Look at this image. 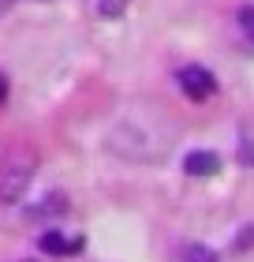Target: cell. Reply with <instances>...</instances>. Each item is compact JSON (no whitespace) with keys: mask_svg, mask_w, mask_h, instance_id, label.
Wrapping results in <instances>:
<instances>
[{"mask_svg":"<svg viewBox=\"0 0 254 262\" xmlns=\"http://www.w3.org/2000/svg\"><path fill=\"white\" fill-rule=\"evenodd\" d=\"M239 27H243L247 41L254 45V8H243V11H239Z\"/></svg>","mask_w":254,"mask_h":262,"instance_id":"52a82bcc","label":"cell"},{"mask_svg":"<svg viewBox=\"0 0 254 262\" xmlns=\"http://www.w3.org/2000/svg\"><path fill=\"white\" fill-rule=\"evenodd\" d=\"M105 146L124 161L135 165H161L176 146V127L157 116L153 109H131L108 127Z\"/></svg>","mask_w":254,"mask_h":262,"instance_id":"6da1fadb","label":"cell"},{"mask_svg":"<svg viewBox=\"0 0 254 262\" xmlns=\"http://www.w3.org/2000/svg\"><path fill=\"white\" fill-rule=\"evenodd\" d=\"M38 247H41V251H49V255H67V251H79L82 240H64L56 229H49V232L38 240Z\"/></svg>","mask_w":254,"mask_h":262,"instance_id":"5b68a950","label":"cell"},{"mask_svg":"<svg viewBox=\"0 0 254 262\" xmlns=\"http://www.w3.org/2000/svg\"><path fill=\"white\" fill-rule=\"evenodd\" d=\"M127 4L131 0H98V15L101 19H120L127 11Z\"/></svg>","mask_w":254,"mask_h":262,"instance_id":"8992f818","label":"cell"},{"mask_svg":"<svg viewBox=\"0 0 254 262\" xmlns=\"http://www.w3.org/2000/svg\"><path fill=\"white\" fill-rule=\"evenodd\" d=\"M187 262H217V258H213V251L198 247V251H191V258H187Z\"/></svg>","mask_w":254,"mask_h":262,"instance_id":"ba28073f","label":"cell"},{"mask_svg":"<svg viewBox=\"0 0 254 262\" xmlns=\"http://www.w3.org/2000/svg\"><path fill=\"white\" fill-rule=\"evenodd\" d=\"M176 82H179V90H183L191 101H205V98H213V94H217V79H213L205 68H198V64L179 68Z\"/></svg>","mask_w":254,"mask_h":262,"instance_id":"3957f363","label":"cell"},{"mask_svg":"<svg viewBox=\"0 0 254 262\" xmlns=\"http://www.w3.org/2000/svg\"><path fill=\"white\" fill-rule=\"evenodd\" d=\"M183 169H187V176H213L217 169H221V158L210 154V150H195V154H187Z\"/></svg>","mask_w":254,"mask_h":262,"instance_id":"277c9868","label":"cell"},{"mask_svg":"<svg viewBox=\"0 0 254 262\" xmlns=\"http://www.w3.org/2000/svg\"><path fill=\"white\" fill-rule=\"evenodd\" d=\"M11 4H19V0H0V11H8Z\"/></svg>","mask_w":254,"mask_h":262,"instance_id":"30bf717a","label":"cell"},{"mask_svg":"<svg viewBox=\"0 0 254 262\" xmlns=\"http://www.w3.org/2000/svg\"><path fill=\"white\" fill-rule=\"evenodd\" d=\"M34 180V158L30 154H15L11 161L0 165V202H19L27 195Z\"/></svg>","mask_w":254,"mask_h":262,"instance_id":"7a4b0ae2","label":"cell"},{"mask_svg":"<svg viewBox=\"0 0 254 262\" xmlns=\"http://www.w3.org/2000/svg\"><path fill=\"white\" fill-rule=\"evenodd\" d=\"M4 98H8V79L0 75V101H4Z\"/></svg>","mask_w":254,"mask_h":262,"instance_id":"9c48e42d","label":"cell"}]
</instances>
